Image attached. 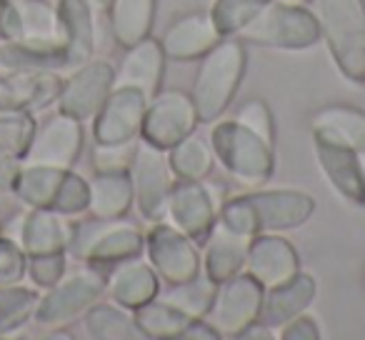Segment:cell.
<instances>
[{"mask_svg": "<svg viewBox=\"0 0 365 340\" xmlns=\"http://www.w3.org/2000/svg\"><path fill=\"white\" fill-rule=\"evenodd\" d=\"M315 213V198L303 190H253L230 195L220 203L218 223L240 235L283 233L308 223Z\"/></svg>", "mask_w": 365, "mask_h": 340, "instance_id": "obj_1", "label": "cell"}, {"mask_svg": "<svg viewBox=\"0 0 365 340\" xmlns=\"http://www.w3.org/2000/svg\"><path fill=\"white\" fill-rule=\"evenodd\" d=\"M245 66H248V56L240 38L228 36L205 53L190 91L200 123H215L228 110L243 83Z\"/></svg>", "mask_w": 365, "mask_h": 340, "instance_id": "obj_2", "label": "cell"}, {"mask_svg": "<svg viewBox=\"0 0 365 340\" xmlns=\"http://www.w3.org/2000/svg\"><path fill=\"white\" fill-rule=\"evenodd\" d=\"M315 6L340 76L365 86V0H315Z\"/></svg>", "mask_w": 365, "mask_h": 340, "instance_id": "obj_3", "label": "cell"}, {"mask_svg": "<svg viewBox=\"0 0 365 340\" xmlns=\"http://www.w3.org/2000/svg\"><path fill=\"white\" fill-rule=\"evenodd\" d=\"M11 193L26 208L56 210L68 218L88 213V198H91L88 180L73 168L33 165V163L21 165Z\"/></svg>", "mask_w": 365, "mask_h": 340, "instance_id": "obj_4", "label": "cell"}, {"mask_svg": "<svg viewBox=\"0 0 365 340\" xmlns=\"http://www.w3.org/2000/svg\"><path fill=\"white\" fill-rule=\"evenodd\" d=\"M145 250V235L135 225L125 223L123 218H88L73 223V238L68 245V255L78 263L108 270L115 263L143 255Z\"/></svg>", "mask_w": 365, "mask_h": 340, "instance_id": "obj_5", "label": "cell"}, {"mask_svg": "<svg viewBox=\"0 0 365 340\" xmlns=\"http://www.w3.org/2000/svg\"><path fill=\"white\" fill-rule=\"evenodd\" d=\"M210 148L225 173L243 185H263L275 170L273 143L238 120H223L210 130Z\"/></svg>", "mask_w": 365, "mask_h": 340, "instance_id": "obj_6", "label": "cell"}, {"mask_svg": "<svg viewBox=\"0 0 365 340\" xmlns=\"http://www.w3.org/2000/svg\"><path fill=\"white\" fill-rule=\"evenodd\" d=\"M103 295H106V273L101 268L83 263L81 270L66 273L53 288H48L38 298L33 320L38 328L48 330V333L68 328L78 318H83L86 310L96 305Z\"/></svg>", "mask_w": 365, "mask_h": 340, "instance_id": "obj_7", "label": "cell"}, {"mask_svg": "<svg viewBox=\"0 0 365 340\" xmlns=\"http://www.w3.org/2000/svg\"><path fill=\"white\" fill-rule=\"evenodd\" d=\"M238 38L250 46L275 48V51H308L318 46L323 33L320 23L308 8L288 6V3H270L260 11Z\"/></svg>", "mask_w": 365, "mask_h": 340, "instance_id": "obj_8", "label": "cell"}, {"mask_svg": "<svg viewBox=\"0 0 365 340\" xmlns=\"http://www.w3.org/2000/svg\"><path fill=\"white\" fill-rule=\"evenodd\" d=\"M265 288L248 273L218 283L205 320L218 333V338H240L253 323H258Z\"/></svg>", "mask_w": 365, "mask_h": 340, "instance_id": "obj_9", "label": "cell"}, {"mask_svg": "<svg viewBox=\"0 0 365 340\" xmlns=\"http://www.w3.org/2000/svg\"><path fill=\"white\" fill-rule=\"evenodd\" d=\"M193 98L182 91H158L148 101L145 118H143L140 140L158 150H170L180 140L195 133L198 125Z\"/></svg>", "mask_w": 365, "mask_h": 340, "instance_id": "obj_10", "label": "cell"}, {"mask_svg": "<svg viewBox=\"0 0 365 340\" xmlns=\"http://www.w3.org/2000/svg\"><path fill=\"white\" fill-rule=\"evenodd\" d=\"M130 180L133 195H135V208L140 210L143 220L148 223H160L168 215V195L175 183V175L168 163V153L138 143L135 158L130 163Z\"/></svg>", "mask_w": 365, "mask_h": 340, "instance_id": "obj_11", "label": "cell"}, {"mask_svg": "<svg viewBox=\"0 0 365 340\" xmlns=\"http://www.w3.org/2000/svg\"><path fill=\"white\" fill-rule=\"evenodd\" d=\"M220 203L213 188L205 180H178L168 195V215L170 225L185 233L195 245H203L213 228L218 225Z\"/></svg>", "mask_w": 365, "mask_h": 340, "instance_id": "obj_12", "label": "cell"}, {"mask_svg": "<svg viewBox=\"0 0 365 340\" xmlns=\"http://www.w3.org/2000/svg\"><path fill=\"white\" fill-rule=\"evenodd\" d=\"M145 250L148 263L168 285L185 283L200 273V255L195 243L165 220L153 223V228L148 230Z\"/></svg>", "mask_w": 365, "mask_h": 340, "instance_id": "obj_13", "label": "cell"}, {"mask_svg": "<svg viewBox=\"0 0 365 340\" xmlns=\"http://www.w3.org/2000/svg\"><path fill=\"white\" fill-rule=\"evenodd\" d=\"M83 123L66 113H53L41 120L33 133L23 163L33 165H53V168H73L83 153Z\"/></svg>", "mask_w": 365, "mask_h": 340, "instance_id": "obj_14", "label": "cell"}, {"mask_svg": "<svg viewBox=\"0 0 365 340\" xmlns=\"http://www.w3.org/2000/svg\"><path fill=\"white\" fill-rule=\"evenodd\" d=\"M113 86H115V68L108 61H93L91 58L81 68L71 71L68 78H63L58 110L81 123L93 120V115L101 110Z\"/></svg>", "mask_w": 365, "mask_h": 340, "instance_id": "obj_15", "label": "cell"}, {"mask_svg": "<svg viewBox=\"0 0 365 340\" xmlns=\"http://www.w3.org/2000/svg\"><path fill=\"white\" fill-rule=\"evenodd\" d=\"M148 98L138 88L113 86L101 110L93 115L96 143H130L140 138Z\"/></svg>", "mask_w": 365, "mask_h": 340, "instance_id": "obj_16", "label": "cell"}, {"mask_svg": "<svg viewBox=\"0 0 365 340\" xmlns=\"http://www.w3.org/2000/svg\"><path fill=\"white\" fill-rule=\"evenodd\" d=\"M300 270L298 250L278 233L253 235L245 253L243 273L253 275L265 290L290 280Z\"/></svg>", "mask_w": 365, "mask_h": 340, "instance_id": "obj_17", "label": "cell"}, {"mask_svg": "<svg viewBox=\"0 0 365 340\" xmlns=\"http://www.w3.org/2000/svg\"><path fill=\"white\" fill-rule=\"evenodd\" d=\"M63 78L56 71H0V105L41 113L56 105Z\"/></svg>", "mask_w": 365, "mask_h": 340, "instance_id": "obj_18", "label": "cell"}, {"mask_svg": "<svg viewBox=\"0 0 365 340\" xmlns=\"http://www.w3.org/2000/svg\"><path fill=\"white\" fill-rule=\"evenodd\" d=\"M160 293V278L140 255L115 263L106 275V295L125 310H138Z\"/></svg>", "mask_w": 365, "mask_h": 340, "instance_id": "obj_19", "label": "cell"}, {"mask_svg": "<svg viewBox=\"0 0 365 340\" xmlns=\"http://www.w3.org/2000/svg\"><path fill=\"white\" fill-rule=\"evenodd\" d=\"M73 238V223L68 215L46 208H26V213L18 218L16 240L26 255L43 253H68V245Z\"/></svg>", "mask_w": 365, "mask_h": 340, "instance_id": "obj_20", "label": "cell"}, {"mask_svg": "<svg viewBox=\"0 0 365 340\" xmlns=\"http://www.w3.org/2000/svg\"><path fill=\"white\" fill-rule=\"evenodd\" d=\"M223 38L210 13H190L168 28L160 38V48L168 61H198Z\"/></svg>", "mask_w": 365, "mask_h": 340, "instance_id": "obj_21", "label": "cell"}, {"mask_svg": "<svg viewBox=\"0 0 365 340\" xmlns=\"http://www.w3.org/2000/svg\"><path fill=\"white\" fill-rule=\"evenodd\" d=\"M58 23L66 48V71H76L93 58L96 48V16L86 0H58Z\"/></svg>", "mask_w": 365, "mask_h": 340, "instance_id": "obj_22", "label": "cell"}, {"mask_svg": "<svg viewBox=\"0 0 365 340\" xmlns=\"http://www.w3.org/2000/svg\"><path fill=\"white\" fill-rule=\"evenodd\" d=\"M315 293H318L315 278L310 273L298 270L290 280L265 290L258 323L265 325V328H280L285 320L308 310L310 303L315 300Z\"/></svg>", "mask_w": 365, "mask_h": 340, "instance_id": "obj_23", "label": "cell"}, {"mask_svg": "<svg viewBox=\"0 0 365 340\" xmlns=\"http://www.w3.org/2000/svg\"><path fill=\"white\" fill-rule=\"evenodd\" d=\"M313 145H315V158H318L320 170L328 178V183L335 188V193L348 200V203L363 208L365 178H363V170H360L358 153L348 150V148L330 145V143L323 140H313Z\"/></svg>", "mask_w": 365, "mask_h": 340, "instance_id": "obj_24", "label": "cell"}, {"mask_svg": "<svg viewBox=\"0 0 365 340\" xmlns=\"http://www.w3.org/2000/svg\"><path fill=\"white\" fill-rule=\"evenodd\" d=\"M125 51L120 71L115 73V86L138 88L150 101L160 91L163 73H165V53L160 48V41L148 36Z\"/></svg>", "mask_w": 365, "mask_h": 340, "instance_id": "obj_25", "label": "cell"}, {"mask_svg": "<svg viewBox=\"0 0 365 340\" xmlns=\"http://www.w3.org/2000/svg\"><path fill=\"white\" fill-rule=\"evenodd\" d=\"M310 133L313 140L360 153L365 150V110L353 105L320 108L310 120Z\"/></svg>", "mask_w": 365, "mask_h": 340, "instance_id": "obj_26", "label": "cell"}, {"mask_svg": "<svg viewBox=\"0 0 365 340\" xmlns=\"http://www.w3.org/2000/svg\"><path fill=\"white\" fill-rule=\"evenodd\" d=\"M0 68L3 71H66L63 41H16L0 43Z\"/></svg>", "mask_w": 365, "mask_h": 340, "instance_id": "obj_27", "label": "cell"}, {"mask_svg": "<svg viewBox=\"0 0 365 340\" xmlns=\"http://www.w3.org/2000/svg\"><path fill=\"white\" fill-rule=\"evenodd\" d=\"M248 235H240L228 230L225 225H215L213 233L205 240V258H203V273L213 278L215 283L233 278L243 273L245 253H248Z\"/></svg>", "mask_w": 365, "mask_h": 340, "instance_id": "obj_28", "label": "cell"}, {"mask_svg": "<svg viewBox=\"0 0 365 340\" xmlns=\"http://www.w3.org/2000/svg\"><path fill=\"white\" fill-rule=\"evenodd\" d=\"M88 213L93 218L115 220L123 218L133 208V180L130 170H118V173H96L88 180Z\"/></svg>", "mask_w": 365, "mask_h": 340, "instance_id": "obj_29", "label": "cell"}, {"mask_svg": "<svg viewBox=\"0 0 365 340\" xmlns=\"http://www.w3.org/2000/svg\"><path fill=\"white\" fill-rule=\"evenodd\" d=\"M158 0H113L110 6V33L120 48H130L150 36L155 23Z\"/></svg>", "mask_w": 365, "mask_h": 340, "instance_id": "obj_30", "label": "cell"}, {"mask_svg": "<svg viewBox=\"0 0 365 340\" xmlns=\"http://www.w3.org/2000/svg\"><path fill=\"white\" fill-rule=\"evenodd\" d=\"M83 328L86 335L93 340H140L143 333L138 330V323L130 310L120 308L113 300L101 303L86 310L83 315Z\"/></svg>", "mask_w": 365, "mask_h": 340, "instance_id": "obj_31", "label": "cell"}, {"mask_svg": "<svg viewBox=\"0 0 365 340\" xmlns=\"http://www.w3.org/2000/svg\"><path fill=\"white\" fill-rule=\"evenodd\" d=\"M133 318H135L138 330L143 333V338H150V340L182 338V333L195 320L182 313V310H178L175 305L165 303L163 298L160 300L155 298L150 303L140 305L138 310H133Z\"/></svg>", "mask_w": 365, "mask_h": 340, "instance_id": "obj_32", "label": "cell"}, {"mask_svg": "<svg viewBox=\"0 0 365 340\" xmlns=\"http://www.w3.org/2000/svg\"><path fill=\"white\" fill-rule=\"evenodd\" d=\"M213 148L198 135H188L168 150V163L178 180H205L213 170Z\"/></svg>", "mask_w": 365, "mask_h": 340, "instance_id": "obj_33", "label": "cell"}, {"mask_svg": "<svg viewBox=\"0 0 365 340\" xmlns=\"http://www.w3.org/2000/svg\"><path fill=\"white\" fill-rule=\"evenodd\" d=\"M38 298V288H26L23 283L0 285V338H8L33 320Z\"/></svg>", "mask_w": 365, "mask_h": 340, "instance_id": "obj_34", "label": "cell"}, {"mask_svg": "<svg viewBox=\"0 0 365 340\" xmlns=\"http://www.w3.org/2000/svg\"><path fill=\"white\" fill-rule=\"evenodd\" d=\"M215 290H218V283L205 273H198L195 278L185 280V283L170 285V290L163 295V300L175 305L178 310H182L190 318H205V313H208L210 303L215 298Z\"/></svg>", "mask_w": 365, "mask_h": 340, "instance_id": "obj_35", "label": "cell"}, {"mask_svg": "<svg viewBox=\"0 0 365 340\" xmlns=\"http://www.w3.org/2000/svg\"><path fill=\"white\" fill-rule=\"evenodd\" d=\"M36 125V113L0 105V148L23 160V155H26L28 145L33 140Z\"/></svg>", "mask_w": 365, "mask_h": 340, "instance_id": "obj_36", "label": "cell"}, {"mask_svg": "<svg viewBox=\"0 0 365 340\" xmlns=\"http://www.w3.org/2000/svg\"><path fill=\"white\" fill-rule=\"evenodd\" d=\"M16 3L23 26L21 38H31V41H63L56 8H51L43 0H16Z\"/></svg>", "mask_w": 365, "mask_h": 340, "instance_id": "obj_37", "label": "cell"}, {"mask_svg": "<svg viewBox=\"0 0 365 340\" xmlns=\"http://www.w3.org/2000/svg\"><path fill=\"white\" fill-rule=\"evenodd\" d=\"M273 0H213L210 6V18L218 26V31L228 36H238L260 11L270 6Z\"/></svg>", "mask_w": 365, "mask_h": 340, "instance_id": "obj_38", "label": "cell"}, {"mask_svg": "<svg viewBox=\"0 0 365 340\" xmlns=\"http://www.w3.org/2000/svg\"><path fill=\"white\" fill-rule=\"evenodd\" d=\"M68 273V253H43V255H28V273L33 288L48 290Z\"/></svg>", "mask_w": 365, "mask_h": 340, "instance_id": "obj_39", "label": "cell"}, {"mask_svg": "<svg viewBox=\"0 0 365 340\" xmlns=\"http://www.w3.org/2000/svg\"><path fill=\"white\" fill-rule=\"evenodd\" d=\"M138 140L130 143H96L93 148V168L96 173H118L130 170V163L135 158Z\"/></svg>", "mask_w": 365, "mask_h": 340, "instance_id": "obj_40", "label": "cell"}, {"mask_svg": "<svg viewBox=\"0 0 365 340\" xmlns=\"http://www.w3.org/2000/svg\"><path fill=\"white\" fill-rule=\"evenodd\" d=\"M28 273V255L13 235L0 233V285L23 283Z\"/></svg>", "mask_w": 365, "mask_h": 340, "instance_id": "obj_41", "label": "cell"}, {"mask_svg": "<svg viewBox=\"0 0 365 340\" xmlns=\"http://www.w3.org/2000/svg\"><path fill=\"white\" fill-rule=\"evenodd\" d=\"M235 120L243 123V125L250 128L253 133H258V135L265 138L268 143L275 140V123H273V115H270L268 103H263V101H248L238 110Z\"/></svg>", "mask_w": 365, "mask_h": 340, "instance_id": "obj_42", "label": "cell"}, {"mask_svg": "<svg viewBox=\"0 0 365 340\" xmlns=\"http://www.w3.org/2000/svg\"><path fill=\"white\" fill-rule=\"evenodd\" d=\"M278 338L280 340H320L323 333H320L318 320L303 310V313H298L295 318L285 320V323L280 325Z\"/></svg>", "mask_w": 365, "mask_h": 340, "instance_id": "obj_43", "label": "cell"}, {"mask_svg": "<svg viewBox=\"0 0 365 340\" xmlns=\"http://www.w3.org/2000/svg\"><path fill=\"white\" fill-rule=\"evenodd\" d=\"M21 13H18L16 0H0V43L21 38Z\"/></svg>", "mask_w": 365, "mask_h": 340, "instance_id": "obj_44", "label": "cell"}, {"mask_svg": "<svg viewBox=\"0 0 365 340\" xmlns=\"http://www.w3.org/2000/svg\"><path fill=\"white\" fill-rule=\"evenodd\" d=\"M23 160L11 153H6L0 148V193H11L13 183L18 178V170H21Z\"/></svg>", "mask_w": 365, "mask_h": 340, "instance_id": "obj_45", "label": "cell"}, {"mask_svg": "<svg viewBox=\"0 0 365 340\" xmlns=\"http://www.w3.org/2000/svg\"><path fill=\"white\" fill-rule=\"evenodd\" d=\"M182 340H220L218 333L208 325L205 318H195L193 323L188 325V330L182 333Z\"/></svg>", "mask_w": 365, "mask_h": 340, "instance_id": "obj_46", "label": "cell"}, {"mask_svg": "<svg viewBox=\"0 0 365 340\" xmlns=\"http://www.w3.org/2000/svg\"><path fill=\"white\" fill-rule=\"evenodd\" d=\"M86 6L93 11V16H108L113 0H86Z\"/></svg>", "mask_w": 365, "mask_h": 340, "instance_id": "obj_47", "label": "cell"}, {"mask_svg": "<svg viewBox=\"0 0 365 340\" xmlns=\"http://www.w3.org/2000/svg\"><path fill=\"white\" fill-rule=\"evenodd\" d=\"M358 163H360V170H363V178H365V150L358 153Z\"/></svg>", "mask_w": 365, "mask_h": 340, "instance_id": "obj_48", "label": "cell"}, {"mask_svg": "<svg viewBox=\"0 0 365 340\" xmlns=\"http://www.w3.org/2000/svg\"><path fill=\"white\" fill-rule=\"evenodd\" d=\"M280 3H288V6H305L308 0H280Z\"/></svg>", "mask_w": 365, "mask_h": 340, "instance_id": "obj_49", "label": "cell"}, {"mask_svg": "<svg viewBox=\"0 0 365 340\" xmlns=\"http://www.w3.org/2000/svg\"><path fill=\"white\" fill-rule=\"evenodd\" d=\"M0 233H3V225H0Z\"/></svg>", "mask_w": 365, "mask_h": 340, "instance_id": "obj_50", "label": "cell"}]
</instances>
